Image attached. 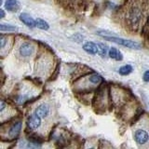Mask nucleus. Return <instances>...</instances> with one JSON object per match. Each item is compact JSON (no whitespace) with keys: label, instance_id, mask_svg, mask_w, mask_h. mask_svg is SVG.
Returning <instances> with one entry per match:
<instances>
[{"label":"nucleus","instance_id":"obj_1","mask_svg":"<svg viewBox=\"0 0 149 149\" xmlns=\"http://www.w3.org/2000/svg\"><path fill=\"white\" fill-rule=\"evenodd\" d=\"M149 15V0H129L118 12L119 22L126 31L137 33Z\"/></svg>","mask_w":149,"mask_h":149},{"label":"nucleus","instance_id":"obj_2","mask_svg":"<svg viewBox=\"0 0 149 149\" xmlns=\"http://www.w3.org/2000/svg\"><path fill=\"white\" fill-rule=\"evenodd\" d=\"M134 141L139 146H149V122L147 120L141 121L133 132Z\"/></svg>","mask_w":149,"mask_h":149},{"label":"nucleus","instance_id":"obj_3","mask_svg":"<svg viewBox=\"0 0 149 149\" xmlns=\"http://www.w3.org/2000/svg\"><path fill=\"white\" fill-rule=\"evenodd\" d=\"M102 78L100 77L99 74H91V76H87L82 77L80 80L77 81L76 84V87L77 90L80 91H88V90H92L96 87H98L102 83Z\"/></svg>","mask_w":149,"mask_h":149},{"label":"nucleus","instance_id":"obj_4","mask_svg":"<svg viewBox=\"0 0 149 149\" xmlns=\"http://www.w3.org/2000/svg\"><path fill=\"white\" fill-rule=\"evenodd\" d=\"M104 38L107 41H111L114 42V43L119 44L123 47H127L129 49H140L142 48V46L140 45L137 42H134L132 40H127V39H122L119 38V37H114V36H104Z\"/></svg>","mask_w":149,"mask_h":149},{"label":"nucleus","instance_id":"obj_5","mask_svg":"<svg viewBox=\"0 0 149 149\" xmlns=\"http://www.w3.org/2000/svg\"><path fill=\"white\" fill-rule=\"evenodd\" d=\"M19 52L22 57H29L35 52V47L31 43H23L19 49Z\"/></svg>","mask_w":149,"mask_h":149},{"label":"nucleus","instance_id":"obj_6","mask_svg":"<svg viewBox=\"0 0 149 149\" xmlns=\"http://www.w3.org/2000/svg\"><path fill=\"white\" fill-rule=\"evenodd\" d=\"M41 125V118L38 116L36 114H34L31 116L27 120V127L31 130H36L39 128Z\"/></svg>","mask_w":149,"mask_h":149},{"label":"nucleus","instance_id":"obj_7","mask_svg":"<svg viewBox=\"0 0 149 149\" xmlns=\"http://www.w3.org/2000/svg\"><path fill=\"white\" fill-rule=\"evenodd\" d=\"M22 122L21 121H17V122L13 123L10 128L8 130V139H14L16 138L19 133H20L21 130H22Z\"/></svg>","mask_w":149,"mask_h":149},{"label":"nucleus","instance_id":"obj_8","mask_svg":"<svg viewBox=\"0 0 149 149\" xmlns=\"http://www.w3.org/2000/svg\"><path fill=\"white\" fill-rule=\"evenodd\" d=\"M83 49L86 52L91 53V54L100 53L99 46H98L96 43H94V42H87V43H85L83 45Z\"/></svg>","mask_w":149,"mask_h":149},{"label":"nucleus","instance_id":"obj_9","mask_svg":"<svg viewBox=\"0 0 149 149\" xmlns=\"http://www.w3.org/2000/svg\"><path fill=\"white\" fill-rule=\"evenodd\" d=\"M49 112H50L49 106L46 104H42L39 106L36 107L35 114H36L38 116H40L41 118H46V116H48Z\"/></svg>","mask_w":149,"mask_h":149},{"label":"nucleus","instance_id":"obj_10","mask_svg":"<svg viewBox=\"0 0 149 149\" xmlns=\"http://www.w3.org/2000/svg\"><path fill=\"white\" fill-rule=\"evenodd\" d=\"M61 2L62 5H64L65 7H70V8H78L82 6L83 2L85 0H58Z\"/></svg>","mask_w":149,"mask_h":149},{"label":"nucleus","instance_id":"obj_11","mask_svg":"<svg viewBox=\"0 0 149 149\" xmlns=\"http://www.w3.org/2000/svg\"><path fill=\"white\" fill-rule=\"evenodd\" d=\"M20 20L24 23L25 25H27L28 27L33 28L36 26V21L33 19L32 17H30L28 14L26 13H22L20 15Z\"/></svg>","mask_w":149,"mask_h":149},{"label":"nucleus","instance_id":"obj_12","mask_svg":"<svg viewBox=\"0 0 149 149\" xmlns=\"http://www.w3.org/2000/svg\"><path fill=\"white\" fill-rule=\"evenodd\" d=\"M5 7L9 11H16L19 9L20 4H19L18 0H7L6 4H5Z\"/></svg>","mask_w":149,"mask_h":149},{"label":"nucleus","instance_id":"obj_13","mask_svg":"<svg viewBox=\"0 0 149 149\" xmlns=\"http://www.w3.org/2000/svg\"><path fill=\"white\" fill-rule=\"evenodd\" d=\"M109 57L114 59V60H116V61L122 60V55H121V53L119 52V51L115 48H112L109 50Z\"/></svg>","mask_w":149,"mask_h":149},{"label":"nucleus","instance_id":"obj_14","mask_svg":"<svg viewBox=\"0 0 149 149\" xmlns=\"http://www.w3.org/2000/svg\"><path fill=\"white\" fill-rule=\"evenodd\" d=\"M132 72V65H130V64L121 66L118 70V73L120 74H122V76H127V74H130Z\"/></svg>","mask_w":149,"mask_h":149},{"label":"nucleus","instance_id":"obj_15","mask_svg":"<svg viewBox=\"0 0 149 149\" xmlns=\"http://www.w3.org/2000/svg\"><path fill=\"white\" fill-rule=\"evenodd\" d=\"M36 26H37V28H39V29H42V30H48L49 28L48 22H46L44 20H42V19H37V20H36Z\"/></svg>","mask_w":149,"mask_h":149},{"label":"nucleus","instance_id":"obj_16","mask_svg":"<svg viewBox=\"0 0 149 149\" xmlns=\"http://www.w3.org/2000/svg\"><path fill=\"white\" fill-rule=\"evenodd\" d=\"M98 46H99V49H100V55L101 56H105L106 52H107V48L102 43H98Z\"/></svg>","mask_w":149,"mask_h":149},{"label":"nucleus","instance_id":"obj_17","mask_svg":"<svg viewBox=\"0 0 149 149\" xmlns=\"http://www.w3.org/2000/svg\"><path fill=\"white\" fill-rule=\"evenodd\" d=\"M1 30L2 31H14L16 30L17 28L14 26H10V25H5V24H1Z\"/></svg>","mask_w":149,"mask_h":149},{"label":"nucleus","instance_id":"obj_18","mask_svg":"<svg viewBox=\"0 0 149 149\" xmlns=\"http://www.w3.org/2000/svg\"><path fill=\"white\" fill-rule=\"evenodd\" d=\"M143 80L146 82H149V71H146L143 74Z\"/></svg>","mask_w":149,"mask_h":149},{"label":"nucleus","instance_id":"obj_19","mask_svg":"<svg viewBox=\"0 0 149 149\" xmlns=\"http://www.w3.org/2000/svg\"><path fill=\"white\" fill-rule=\"evenodd\" d=\"M4 16H5V13L3 11V9H1V18H4Z\"/></svg>","mask_w":149,"mask_h":149}]
</instances>
